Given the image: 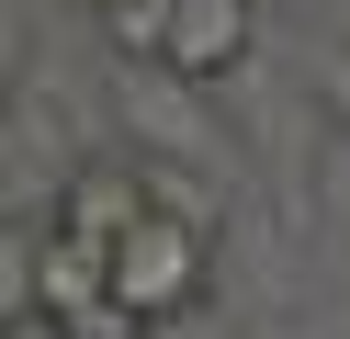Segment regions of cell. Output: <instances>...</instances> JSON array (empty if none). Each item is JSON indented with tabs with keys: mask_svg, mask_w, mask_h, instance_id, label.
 <instances>
[{
	"mask_svg": "<svg viewBox=\"0 0 350 339\" xmlns=\"http://www.w3.org/2000/svg\"><path fill=\"white\" fill-rule=\"evenodd\" d=\"M113 305L136 316V328H170V316H192L215 294V215H170V203H147L136 226L113 238Z\"/></svg>",
	"mask_w": 350,
	"mask_h": 339,
	"instance_id": "obj_1",
	"label": "cell"
},
{
	"mask_svg": "<svg viewBox=\"0 0 350 339\" xmlns=\"http://www.w3.org/2000/svg\"><path fill=\"white\" fill-rule=\"evenodd\" d=\"M317 90H327V113H339V125H350V45H339V57L317 68Z\"/></svg>",
	"mask_w": 350,
	"mask_h": 339,
	"instance_id": "obj_8",
	"label": "cell"
},
{
	"mask_svg": "<svg viewBox=\"0 0 350 339\" xmlns=\"http://www.w3.org/2000/svg\"><path fill=\"white\" fill-rule=\"evenodd\" d=\"M249 45H260V0H170L159 68H170V79H237Z\"/></svg>",
	"mask_w": 350,
	"mask_h": 339,
	"instance_id": "obj_2",
	"label": "cell"
},
{
	"mask_svg": "<svg viewBox=\"0 0 350 339\" xmlns=\"http://www.w3.org/2000/svg\"><path fill=\"white\" fill-rule=\"evenodd\" d=\"M147 203H170V215H215V181H192V170H147Z\"/></svg>",
	"mask_w": 350,
	"mask_h": 339,
	"instance_id": "obj_6",
	"label": "cell"
},
{
	"mask_svg": "<svg viewBox=\"0 0 350 339\" xmlns=\"http://www.w3.org/2000/svg\"><path fill=\"white\" fill-rule=\"evenodd\" d=\"M91 12H102V0H91Z\"/></svg>",
	"mask_w": 350,
	"mask_h": 339,
	"instance_id": "obj_11",
	"label": "cell"
},
{
	"mask_svg": "<svg viewBox=\"0 0 350 339\" xmlns=\"http://www.w3.org/2000/svg\"><path fill=\"white\" fill-rule=\"evenodd\" d=\"M0 339H79V328H68V316H46V305H34V316H0Z\"/></svg>",
	"mask_w": 350,
	"mask_h": 339,
	"instance_id": "obj_7",
	"label": "cell"
},
{
	"mask_svg": "<svg viewBox=\"0 0 350 339\" xmlns=\"http://www.w3.org/2000/svg\"><path fill=\"white\" fill-rule=\"evenodd\" d=\"M102 45H113L124 68H159V45H170V0H102Z\"/></svg>",
	"mask_w": 350,
	"mask_h": 339,
	"instance_id": "obj_5",
	"label": "cell"
},
{
	"mask_svg": "<svg viewBox=\"0 0 350 339\" xmlns=\"http://www.w3.org/2000/svg\"><path fill=\"white\" fill-rule=\"evenodd\" d=\"M0 113H12V79H0Z\"/></svg>",
	"mask_w": 350,
	"mask_h": 339,
	"instance_id": "obj_9",
	"label": "cell"
},
{
	"mask_svg": "<svg viewBox=\"0 0 350 339\" xmlns=\"http://www.w3.org/2000/svg\"><path fill=\"white\" fill-rule=\"evenodd\" d=\"M147 215V170H124V158H79L68 181H57V203H46V226L57 238H79V249H102L113 260V238Z\"/></svg>",
	"mask_w": 350,
	"mask_h": 339,
	"instance_id": "obj_3",
	"label": "cell"
},
{
	"mask_svg": "<svg viewBox=\"0 0 350 339\" xmlns=\"http://www.w3.org/2000/svg\"><path fill=\"white\" fill-rule=\"evenodd\" d=\"M46 305V215H0V316Z\"/></svg>",
	"mask_w": 350,
	"mask_h": 339,
	"instance_id": "obj_4",
	"label": "cell"
},
{
	"mask_svg": "<svg viewBox=\"0 0 350 339\" xmlns=\"http://www.w3.org/2000/svg\"><path fill=\"white\" fill-rule=\"evenodd\" d=\"M136 339H159V328H136Z\"/></svg>",
	"mask_w": 350,
	"mask_h": 339,
	"instance_id": "obj_10",
	"label": "cell"
}]
</instances>
